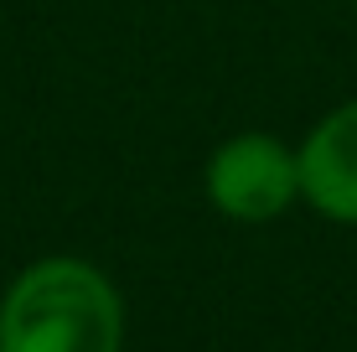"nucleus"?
I'll return each mask as SVG.
<instances>
[{"instance_id": "obj_1", "label": "nucleus", "mask_w": 357, "mask_h": 352, "mask_svg": "<svg viewBox=\"0 0 357 352\" xmlns=\"http://www.w3.org/2000/svg\"><path fill=\"white\" fill-rule=\"evenodd\" d=\"M119 285L83 254H42L0 296V352H125Z\"/></svg>"}, {"instance_id": "obj_2", "label": "nucleus", "mask_w": 357, "mask_h": 352, "mask_svg": "<svg viewBox=\"0 0 357 352\" xmlns=\"http://www.w3.org/2000/svg\"><path fill=\"white\" fill-rule=\"evenodd\" d=\"M202 192L228 223H275L301 202V155L269 130H238L213 145Z\"/></svg>"}, {"instance_id": "obj_3", "label": "nucleus", "mask_w": 357, "mask_h": 352, "mask_svg": "<svg viewBox=\"0 0 357 352\" xmlns=\"http://www.w3.org/2000/svg\"><path fill=\"white\" fill-rule=\"evenodd\" d=\"M295 155H301V202L326 223L357 228V99L326 109L295 145Z\"/></svg>"}, {"instance_id": "obj_4", "label": "nucleus", "mask_w": 357, "mask_h": 352, "mask_svg": "<svg viewBox=\"0 0 357 352\" xmlns=\"http://www.w3.org/2000/svg\"><path fill=\"white\" fill-rule=\"evenodd\" d=\"M352 16H357V0H352Z\"/></svg>"}]
</instances>
